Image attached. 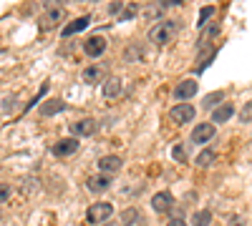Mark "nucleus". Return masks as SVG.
<instances>
[{"label":"nucleus","mask_w":252,"mask_h":226,"mask_svg":"<svg viewBox=\"0 0 252 226\" xmlns=\"http://www.w3.org/2000/svg\"><path fill=\"white\" fill-rule=\"evenodd\" d=\"M111 216H114V203H106V201L91 203L89 211H86V221L89 224H98V226H103Z\"/></svg>","instance_id":"1"},{"label":"nucleus","mask_w":252,"mask_h":226,"mask_svg":"<svg viewBox=\"0 0 252 226\" xmlns=\"http://www.w3.org/2000/svg\"><path fill=\"white\" fill-rule=\"evenodd\" d=\"M174 30H177L174 20H161V23H157V25L149 30V40H152V43H157V46H166V43L172 40Z\"/></svg>","instance_id":"2"},{"label":"nucleus","mask_w":252,"mask_h":226,"mask_svg":"<svg viewBox=\"0 0 252 226\" xmlns=\"http://www.w3.org/2000/svg\"><path fill=\"white\" fill-rule=\"evenodd\" d=\"M197 116V111H194V106L192 103H179V106H174L172 108V113H169V118L174 121V123H192V118Z\"/></svg>","instance_id":"3"},{"label":"nucleus","mask_w":252,"mask_h":226,"mask_svg":"<svg viewBox=\"0 0 252 226\" xmlns=\"http://www.w3.org/2000/svg\"><path fill=\"white\" fill-rule=\"evenodd\" d=\"M86 189H89L91 194H103V191H109V189H111V176H109V174H96V176H89Z\"/></svg>","instance_id":"4"},{"label":"nucleus","mask_w":252,"mask_h":226,"mask_svg":"<svg viewBox=\"0 0 252 226\" xmlns=\"http://www.w3.org/2000/svg\"><path fill=\"white\" fill-rule=\"evenodd\" d=\"M76 151H78V138H76V136H71V138H61L56 146H53V153H56L58 158L73 156Z\"/></svg>","instance_id":"5"},{"label":"nucleus","mask_w":252,"mask_h":226,"mask_svg":"<svg viewBox=\"0 0 252 226\" xmlns=\"http://www.w3.org/2000/svg\"><path fill=\"white\" fill-rule=\"evenodd\" d=\"M172 203H174V196L169 191H159V194L152 196V209L157 214H166V211L172 209Z\"/></svg>","instance_id":"6"},{"label":"nucleus","mask_w":252,"mask_h":226,"mask_svg":"<svg viewBox=\"0 0 252 226\" xmlns=\"http://www.w3.org/2000/svg\"><path fill=\"white\" fill-rule=\"evenodd\" d=\"M197 88H199L197 80H192V78H189V80H179V83L174 86V93H172V96H174L177 100H187V98H192V96L197 93Z\"/></svg>","instance_id":"7"},{"label":"nucleus","mask_w":252,"mask_h":226,"mask_svg":"<svg viewBox=\"0 0 252 226\" xmlns=\"http://www.w3.org/2000/svg\"><path fill=\"white\" fill-rule=\"evenodd\" d=\"M215 138V123H199L192 131V143H207Z\"/></svg>","instance_id":"8"},{"label":"nucleus","mask_w":252,"mask_h":226,"mask_svg":"<svg viewBox=\"0 0 252 226\" xmlns=\"http://www.w3.org/2000/svg\"><path fill=\"white\" fill-rule=\"evenodd\" d=\"M83 50H86V55H91V58H98V55H103V50H106V40H103L101 35H94L83 43Z\"/></svg>","instance_id":"9"},{"label":"nucleus","mask_w":252,"mask_h":226,"mask_svg":"<svg viewBox=\"0 0 252 226\" xmlns=\"http://www.w3.org/2000/svg\"><path fill=\"white\" fill-rule=\"evenodd\" d=\"M71 133L73 136H91V133H96V121L94 118H83V121L71 123Z\"/></svg>","instance_id":"10"},{"label":"nucleus","mask_w":252,"mask_h":226,"mask_svg":"<svg viewBox=\"0 0 252 226\" xmlns=\"http://www.w3.org/2000/svg\"><path fill=\"white\" fill-rule=\"evenodd\" d=\"M121 166H124V161H121L119 156H101V158H98L101 174H116Z\"/></svg>","instance_id":"11"},{"label":"nucleus","mask_w":252,"mask_h":226,"mask_svg":"<svg viewBox=\"0 0 252 226\" xmlns=\"http://www.w3.org/2000/svg\"><path fill=\"white\" fill-rule=\"evenodd\" d=\"M89 23H91V18H89V15H81V18L73 20V23H68L66 28H63L61 35H63V38H68V35H73V33H81L83 28H89Z\"/></svg>","instance_id":"12"},{"label":"nucleus","mask_w":252,"mask_h":226,"mask_svg":"<svg viewBox=\"0 0 252 226\" xmlns=\"http://www.w3.org/2000/svg\"><path fill=\"white\" fill-rule=\"evenodd\" d=\"M232 116H235V106L232 103H224V106H220L212 113V123H224V121H229Z\"/></svg>","instance_id":"13"},{"label":"nucleus","mask_w":252,"mask_h":226,"mask_svg":"<svg viewBox=\"0 0 252 226\" xmlns=\"http://www.w3.org/2000/svg\"><path fill=\"white\" fill-rule=\"evenodd\" d=\"M121 216H124V224L126 226H146L144 224V216L139 214V209H126Z\"/></svg>","instance_id":"14"},{"label":"nucleus","mask_w":252,"mask_h":226,"mask_svg":"<svg viewBox=\"0 0 252 226\" xmlns=\"http://www.w3.org/2000/svg\"><path fill=\"white\" fill-rule=\"evenodd\" d=\"M61 111H66V103H63V100H46V103L40 106V113L43 116H53V113H61Z\"/></svg>","instance_id":"15"},{"label":"nucleus","mask_w":252,"mask_h":226,"mask_svg":"<svg viewBox=\"0 0 252 226\" xmlns=\"http://www.w3.org/2000/svg\"><path fill=\"white\" fill-rule=\"evenodd\" d=\"M119 93H121V80H119V78H109L106 83H103V96L114 98V96H119Z\"/></svg>","instance_id":"16"},{"label":"nucleus","mask_w":252,"mask_h":226,"mask_svg":"<svg viewBox=\"0 0 252 226\" xmlns=\"http://www.w3.org/2000/svg\"><path fill=\"white\" fill-rule=\"evenodd\" d=\"M81 78L86 80V83H96V80H101L103 78V71L101 68H96V66H91V68H86L81 73Z\"/></svg>","instance_id":"17"},{"label":"nucleus","mask_w":252,"mask_h":226,"mask_svg":"<svg viewBox=\"0 0 252 226\" xmlns=\"http://www.w3.org/2000/svg\"><path fill=\"white\" fill-rule=\"evenodd\" d=\"M215 158H217V153H215L212 149H207V151H202V153L197 156V161H194V163H197V166H202V169H207L209 163H215Z\"/></svg>","instance_id":"18"},{"label":"nucleus","mask_w":252,"mask_h":226,"mask_svg":"<svg viewBox=\"0 0 252 226\" xmlns=\"http://www.w3.org/2000/svg\"><path fill=\"white\" fill-rule=\"evenodd\" d=\"M212 224V211H197L192 216V226H209Z\"/></svg>","instance_id":"19"},{"label":"nucleus","mask_w":252,"mask_h":226,"mask_svg":"<svg viewBox=\"0 0 252 226\" xmlns=\"http://www.w3.org/2000/svg\"><path fill=\"white\" fill-rule=\"evenodd\" d=\"M224 98V93L222 91H217V93H209L207 98H204V108H212V106H217V100H222Z\"/></svg>","instance_id":"20"},{"label":"nucleus","mask_w":252,"mask_h":226,"mask_svg":"<svg viewBox=\"0 0 252 226\" xmlns=\"http://www.w3.org/2000/svg\"><path fill=\"white\" fill-rule=\"evenodd\" d=\"M212 58H215V50H207V53H204V55L199 58V66H197V73H202V71H204V68L209 66V60H212Z\"/></svg>","instance_id":"21"},{"label":"nucleus","mask_w":252,"mask_h":226,"mask_svg":"<svg viewBox=\"0 0 252 226\" xmlns=\"http://www.w3.org/2000/svg\"><path fill=\"white\" fill-rule=\"evenodd\" d=\"M217 33H220V28H209V30H204V35L199 38V48H204V46H207V40H212Z\"/></svg>","instance_id":"22"},{"label":"nucleus","mask_w":252,"mask_h":226,"mask_svg":"<svg viewBox=\"0 0 252 226\" xmlns=\"http://www.w3.org/2000/svg\"><path fill=\"white\" fill-rule=\"evenodd\" d=\"M212 13H215V8H212V5H207V8H202V13H199V23H197V25L202 28V25L207 23V20H209V15H212Z\"/></svg>","instance_id":"23"},{"label":"nucleus","mask_w":252,"mask_h":226,"mask_svg":"<svg viewBox=\"0 0 252 226\" xmlns=\"http://www.w3.org/2000/svg\"><path fill=\"white\" fill-rule=\"evenodd\" d=\"M172 156H174V158H177L179 163H184V161H187V153H184V149H182V146H174Z\"/></svg>","instance_id":"24"},{"label":"nucleus","mask_w":252,"mask_h":226,"mask_svg":"<svg viewBox=\"0 0 252 226\" xmlns=\"http://www.w3.org/2000/svg\"><path fill=\"white\" fill-rule=\"evenodd\" d=\"M61 18H63V10H61V8H56V10H51V13H48V23H51V20H61ZM51 25H53V23H51Z\"/></svg>","instance_id":"25"},{"label":"nucleus","mask_w":252,"mask_h":226,"mask_svg":"<svg viewBox=\"0 0 252 226\" xmlns=\"http://www.w3.org/2000/svg\"><path fill=\"white\" fill-rule=\"evenodd\" d=\"M227 226H245V219H242V216H232Z\"/></svg>","instance_id":"26"},{"label":"nucleus","mask_w":252,"mask_h":226,"mask_svg":"<svg viewBox=\"0 0 252 226\" xmlns=\"http://www.w3.org/2000/svg\"><path fill=\"white\" fill-rule=\"evenodd\" d=\"M250 116H252V103L245 106V111H242V121H250Z\"/></svg>","instance_id":"27"},{"label":"nucleus","mask_w":252,"mask_h":226,"mask_svg":"<svg viewBox=\"0 0 252 226\" xmlns=\"http://www.w3.org/2000/svg\"><path fill=\"white\" fill-rule=\"evenodd\" d=\"M131 15H134V5H131V8H126V10H124V15H121L119 20H129Z\"/></svg>","instance_id":"28"},{"label":"nucleus","mask_w":252,"mask_h":226,"mask_svg":"<svg viewBox=\"0 0 252 226\" xmlns=\"http://www.w3.org/2000/svg\"><path fill=\"white\" fill-rule=\"evenodd\" d=\"M166 226H187V221H184V219H172Z\"/></svg>","instance_id":"29"},{"label":"nucleus","mask_w":252,"mask_h":226,"mask_svg":"<svg viewBox=\"0 0 252 226\" xmlns=\"http://www.w3.org/2000/svg\"><path fill=\"white\" fill-rule=\"evenodd\" d=\"M121 8H124V3H114V5H111V8H109V13H119V10H121Z\"/></svg>","instance_id":"30"},{"label":"nucleus","mask_w":252,"mask_h":226,"mask_svg":"<svg viewBox=\"0 0 252 226\" xmlns=\"http://www.w3.org/2000/svg\"><path fill=\"white\" fill-rule=\"evenodd\" d=\"M103 226H116V224H103Z\"/></svg>","instance_id":"31"}]
</instances>
